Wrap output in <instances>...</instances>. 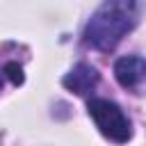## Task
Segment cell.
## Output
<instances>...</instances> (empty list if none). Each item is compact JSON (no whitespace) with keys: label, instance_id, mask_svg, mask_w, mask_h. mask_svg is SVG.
<instances>
[{"label":"cell","instance_id":"2","mask_svg":"<svg viewBox=\"0 0 146 146\" xmlns=\"http://www.w3.org/2000/svg\"><path fill=\"white\" fill-rule=\"evenodd\" d=\"M87 112L94 119V123L100 130V135L107 137L110 141L125 144L132 137L130 121H128V116L123 114V110L116 103H112L107 98H91L87 103Z\"/></svg>","mask_w":146,"mask_h":146},{"label":"cell","instance_id":"4","mask_svg":"<svg viewBox=\"0 0 146 146\" xmlns=\"http://www.w3.org/2000/svg\"><path fill=\"white\" fill-rule=\"evenodd\" d=\"M62 84H64L68 91H73V94H78V96H84V94L94 91V87L98 84V71H96L91 64L80 62V64H75V66L64 75Z\"/></svg>","mask_w":146,"mask_h":146},{"label":"cell","instance_id":"5","mask_svg":"<svg viewBox=\"0 0 146 146\" xmlns=\"http://www.w3.org/2000/svg\"><path fill=\"white\" fill-rule=\"evenodd\" d=\"M2 71H5V75L9 78V82H11L14 87H18V84H23V82H25V75H23L21 64H16V62H7Z\"/></svg>","mask_w":146,"mask_h":146},{"label":"cell","instance_id":"1","mask_svg":"<svg viewBox=\"0 0 146 146\" xmlns=\"http://www.w3.org/2000/svg\"><path fill=\"white\" fill-rule=\"evenodd\" d=\"M141 11L144 0H103L84 27V43L100 52L114 50L121 39L137 27Z\"/></svg>","mask_w":146,"mask_h":146},{"label":"cell","instance_id":"3","mask_svg":"<svg viewBox=\"0 0 146 146\" xmlns=\"http://www.w3.org/2000/svg\"><path fill=\"white\" fill-rule=\"evenodd\" d=\"M114 78L123 89L137 91L146 82V59L137 57V55H128V57L116 59L114 62Z\"/></svg>","mask_w":146,"mask_h":146}]
</instances>
